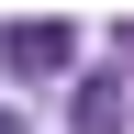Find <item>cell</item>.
<instances>
[{
	"mask_svg": "<svg viewBox=\"0 0 134 134\" xmlns=\"http://www.w3.org/2000/svg\"><path fill=\"white\" fill-rule=\"evenodd\" d=\"M78 134H123V78H90L78 90Z\"/></svg>",
	"mask_w": 134,
	"mask_h": 134,
	"instance_id": "cell-2",
	"label": "cell"
},
{
	"mask_svg": "<svg viewBox=\"0 0 134 134\" xmlns=\"http://www.w3.org/2000/svg\"><path fill=\"white\" fill-rule=\"evenodd\" d=\"M0 56H11V78H56V67H67V23H11Z\"/></svg>",
	"mask_w": 134,
	"mask_h": 134,
	"instance_id": "cell-1",
	"label": "cell"
}]
</instances>
